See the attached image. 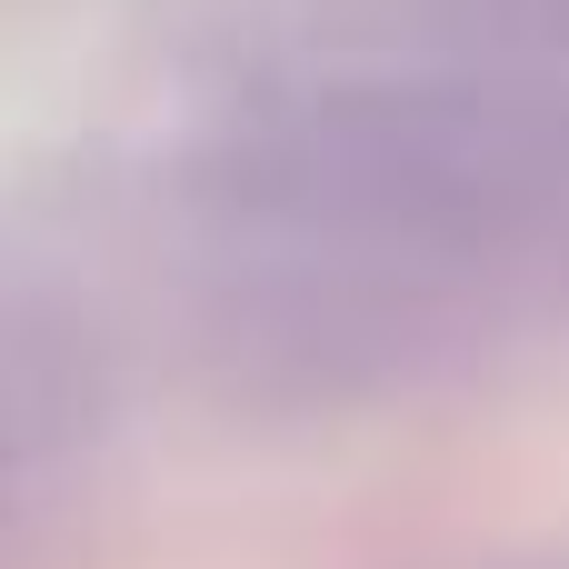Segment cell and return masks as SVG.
<instances>
[{
    "label": "cell",
    "instance_id": "6da1fadb",
    "mask_svg": "<svg viewBox=\"0 0 569 569\" xmlns=\"http://www.w3.org/2000/svg\"><path fill=\"white\" fill-rule=\"evenodd\" d=\"M210 190L350 260H500L569 240V110L510 90H320L260 110Z\"/></svg>",
    "mask_w": 569,
    "mask_h": 569
}]
</instances>
